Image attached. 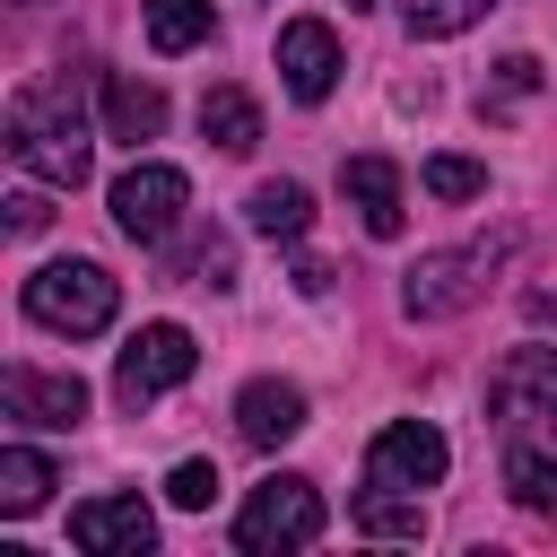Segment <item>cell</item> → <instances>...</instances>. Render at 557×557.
<instances>
[{"mask_svg":"<svg viewBox=\"0 0 557 557\" xmlns=\"http://www.w3.org/2000/svg\"><path fill=\"white\" fill-rule=\"evenodd\" d=\"M9 148H17V165H26L35 183H52V191H78V183H87L96 148H87V122H78L70 78H44V87H26V96L9 104Z\"/></svg>","mask_w":557,"mask_h":557,"instance_id":"cell-1","label":"cell"},{"mask_svg":"<svg viewBox=\"0 0 557 557\" xmlns=\"http://www.w3.org/2000/svg\"><path fill=\"white\" fill-rule=\"evenodd\" d=\"M505 235H479V244H453V252H426V261H409V278H400V313L409 322H453V313H470L479 296H487V278L505 270Z\"/></svg>","mask_w":557,"mask_h":557,"instance_id":"cell-2","label":"cell"},{"mask_svg":"<svg viewBox=\"0 0 557 557\" xmlns=\"http://www.w3.org/2000/svg\"><path fill=\"white\" fill-rule=\"evenodd\" d=\"M113 305H122V287H113V270H96V261H44V270L26 278V313H35L44 331H61V339H96V331L113 322Z\"/></svg>","mask_w":557,"mask_h":557,"instance_id":"cell-3","label":"cell"},{"mask_svg":"<svg viewBox=\"0 0 557 557\" xmlns=\"http://www.w3.org/2000/svg\"><path fill=\"white\" fill-rule=\"evenodd\" d=\"M322 540V496L305 487V479H261L252 496H244V513H235V548L244 557H287V548H313Z\"/></svg>","mask_w":557,"mask_h":557,"instance_id":"cell-4","label":"cell"},{"mask_svg":"<svg viewBox=\"0 0 557 557\" xmlns=\"http://www.w3.org/2000/svg\"><path fill=\"white\" fill-rule=\"evenodd\" d=\"M191 366H200L191 331H183V322H148V331H131V348L113 357V400H122V409H148V400H165L174 383H191Z\"/></svg>","mask_w":557,"mask_h":557,"instance_id":"cell-5","label":"cell"},{"mask_svg":"<svg viewBox=\"0 0 557 557\" xmlns=\"http://www.w3.org/2000/svg\"><path fill=\"white\" fill-rule=\"evenodd\" d=\"M487 409L505 435H557V348H513L487 374Z\"/></svg>","mask_w":557,"mask_h":557,"instance_id":"cell-6","label":"cell"},{"mask_svg":"<svg viewBox=\"0 0 557 557\" xmlns=\"http://www.w3.org/2000/svg\"><path fill=\"white\" fill-rule=\"evenodd\" d=\"M183 200H191L183 165H157V157H139V165L113 183V226H122L131 244H165V235L183 226Z\"/></svg>","mask_w":557,"mask_h":557,"instance_id":"cell-7","label":"cell"},{"mask_svg":"<svg viewBox=\"0 0 557 557\" xmlns=\"http://www.w3.org/2000/svg\"><path fill=\"white\" fill-rule=\"evenodd\" d=\"M444 435L426 426V418H392L374 444H366V487H400V496H418V487H444Z\"/></svg>","mask_w":557,"mask_h":557,"instance_id":"cell-8","label":"cell"},{"mask_svg":"<svg viewBox=\"0 0 557 557\" xmlns=\"http://www.w3.org/2000/svg\"><path fill=\"white\" fill-rule=\"evenodd\" d=\"M278 78H287L296 104H322V96L339 87V35H331L322 17H287V26H278Z\"/></svg>","mask_w":557,"mask_h":557,"instance_id":"cell-9","label":"cell"},{"mask_svg":"<svg viewBox=\"0 0 557 557\" xmlns=\"http://www.w3.org/2000/svg\"><path fill=\"white\" fill-rule=\"evenodd\" d=\"M70 540H78L87 557H139V548L157 540V513H148L139 496H87V505L70 513Z\"/></svg>","mask_w":557,"mask_h":557,"instance_id":"cell-10","label":"cell"},{"mask_svg":"<svg viewBox=\"0 0 557 557\" xmlns=\"http://www.w3.org/2000/svg\"><path fill=\"white\" fill-rule=\"evenodd\" d=\"M0 400H9L17 426H78V418H87V383H78V374L9 366V374H0Z\"/></svg>","mask_w":557,"mask_h":557,"instance_id":"cell-11","label":"cell"},{"mask_svg":"<svg viewBox=\"0 0 557 557\" xmlns=\"http://www.w3.org/2000/svg\"><path fill=\"white\" fill-rule=\"evenodd\" d=\"M339 191H348V209L366 218V235L392 244V235L409 226V200H400V165H392V157H348V165H339Z\"/></svg>","mask_w":557,"mask_h":557,"instance_id":"cell-12","label":"cell"},{"mask_svg":"<svg viewBox=\"0 0 557 557\" xmlns=\"http://www.w3.org/2000/svg\"><path fill=\"white\" fill-rule=\"evenodd\" d=\"M235 426H244V444L278 453V444L305 426V392H296V383H278V374H261V383H244V392H235Z\"/></svg>","mask_w":557,"mask_h":557,"instance_id":"cell-13","label":"cell"},{"mask_svg":"<svg viewBox=\"0 0 557 557\" xmlns=\"http://www.w3.org/2000/svg\"><path fill=\"white\" fill-rule=\"evenodd\" d=\"M200 139H209L218 157H252V148H261V104H252L244 87H209V96H200Z\"/></svg>","mask_w":557,"mask_h":557,"instance_id":"cell-14","label":"cell"},{"mask_svg":"<svg viewBox=\"0 0 557 557\" xmlns=\"http://www.w3.org/2000/svg\"><path fill=\"white\" fill-rule=\"evenodd\" d=\"M104 131L113 139H157L165 131V87H148V78H104Z\"/></svg>","mask_w":557,"mask_h":557,"instance_id":"cell-15","label":"cell"},{"mask_svg":"<svg viewBox=\"0 0 557 557\" xmlns=\"http://www.w3.org/2000/svg\"><path fill=\"white\" fill-rule=\"evenodd\" d=\"M244 218H252V235H270V244H296V235L313 226V191H305V183H252Z\"/></svg>","mask_w":557,"mask_h":557,"instance_id":"cell-16","label":"cell"},{"mask_svg":"<svg viewBox=\"0 0 557 557\" xmlns=\"http://www.w3.org/2000/svg\"><path fill=\"white\" fill-rule=\"evenodd\" d=\"M44 496H52V461L35 444H9L0 453V513H35Z\"/></svg>","mask_w":557,"mask_h":557,"instance_id":"cell-17","label":"cell"},{"mask_svg":"<svg viewBox=\"0 0 557 557\" xmlns=\"http://www.w3.org/2000/svg\"><path fill=\"white\" fill-rule=\"evenodd\" d=\"M148 9V44L157 52H191V44H209V0H139Z\"/></svg>","mask_w":557,"mask_h":557,"instance_id":"cell-18","label":"cell"},{"mask_svg":"<svg viewBox=\"0 0 557 557\" xmlns=\"http://www.w3.org/2000/svg\"><path fill=\"white\" fill-rule=\"evenodd\" d=\"M357 531H366V540H418V531H426V513H418V496L374 487V496L357 505Z\"/></svg>","mask_w":557,"mask_h":557,"instance_id":"cell-19","label":"cell"},{"mask_svg":"<svg viewBox=\"0 0 557 557\" xmlns=\"http://www.w3.org/2000/svg\"><path fill=\"white\" fill-rule=\"evenodd\" d=\"M505 487H513V505L557 513V453H513L505 461Z\"/></svg>","mask_w":557,"mask_h":557,"instance_id":"cell-20","label":"cell"},{"mask_svg":"<svg viewBox=\"0 0 557 557\" xmlns=\"http://www.w3.org/2000/svg\"><path fill=\"white\" fill-rule=\"evenodd\" d=\"M496 0H409V35L418 44H444V35H461V26H479Z\"/></svg>","mask_w":557,"mask_h":557,"instance_id":"cell-21","label":"cell"},{"mask_svg":"<svg viewBox=\"0 0 557 557\" xmlns=\"http://www.w3.org/2000/svg\"><path fill=\"white\" fill-rule=\"evenodd\" d=\"M418 183H426L435 200H479V191H487V165H479V157H426Z\"/></svg>","mask_w":557,"mask_h":557,"instance_id":"cell-22","label":"cell"},{"mask_svg":"<svg viewBox=\"0 0 557 557\" xmlns=\"http://www.w3.org/2000/svg\"><path fill=\"white\" fill-rule=\"evenodd\" d=\"M165 496H174L183 513H200V505L218 496V470H209V461H174V479H165Z\"/></svg>","mask_w":557,"mask_h":557,"instance_id":"cell-23","label":"cell"},{"mask_svg":"<svg viewBox=\"0 0 557 557\" xmlns=\"http://www.w3.org/2000/svg\"><path fill=\"white\" fill-rule=\"evenodd\" d=\"M531 87H540V61H531V52L496 61V104H513V96H531Z\"/></svg>","mask_w":557,"mask_h":557,"instance_id":"cell-24","label":"cell"},{"mask_svg":"<svg viewBox=\"0 0 557 557\" xmlns=\"http://www.w3.org/2000/svg\"><path fill=\"white\" fill-rule=\"evenodd\" d=\"M52 209H44V191H9V235H35Z\"/></svg>","mask_w":557,"mask_h":557,"instance_id":"cell-25","label":"cell"},{"mask_svg":"<svg viewBox=\"0 0 557 557\" xmlns=\"http://www.w3.org/2000/svg\"><path fill=\"white\" fill-rule=\"evenodd\" d=\"M348 9H374V0H348Z\"/></svg>","mask_w":557,"mask_h":557,"instance_id":"cell-26","label":"cell"}]
</instances>
